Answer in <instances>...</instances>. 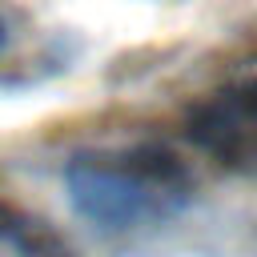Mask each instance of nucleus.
Segmentation results:
<instances>
[{
	"label": "nucleus",
	"mask_w": 257,
	"mask_h": 257,
	"mask_svg": "<svg viewBox=\"0 0 257 257\" xmlns=\"http://www.w3.org/2000/svg\"><path fill=\"white\" fill-rule=\"evenodd\" d=\"M189 137L233 169H257V60L189 112Z\"/></svg>",
	"instance_id": "nucleus-2"
},
{
	"label": "nucleus",
	"mask_w": 257,
	"mask_h": 257,
	"mask_svg": "<svg viewBox=\"0 0 257 257\" xmlns=\"http://www.w3.org/2000/svg\"><path fill=\"white\" fill-rule=\"evenodd\" d=\"M72 209L108 233L161 225L177 217L193 197L189 169L161 145L80 153L64 169Z\"/></svg>",
	"instance_id": "nucleus-1"
},
{
	"label": "nucleus",
	"mask_w": 257,
	"mask_h": 257,
	"mask_svg": "<svg viewBox=\"0 0 257 257\" xmlns=\"http://www.w3.org/2000/svg\"><path fill=\"white\" fill-rule=\"evenodd\" d=\"M0 237L8 245H16L24 257H68V245L44 221H36L12 205H0Z\"/></svg>",
	"instance_id": "nucleus-3"
},
{
	"label": "nucleus",
	"mask_w": 257,
	"mask_h": 257,
	"mask_svg": "<svg viewBox=\"0 0 257 257\" xmlns=\"http://www.w3.org/2000/svg\"><path fill=\"white\" fill-rule=\"evenodd\" d=\"M8 44V28H4V20H0V48Z\"/></svg>",
	"instance_id": "nucleus-4"
}]
</instances>
